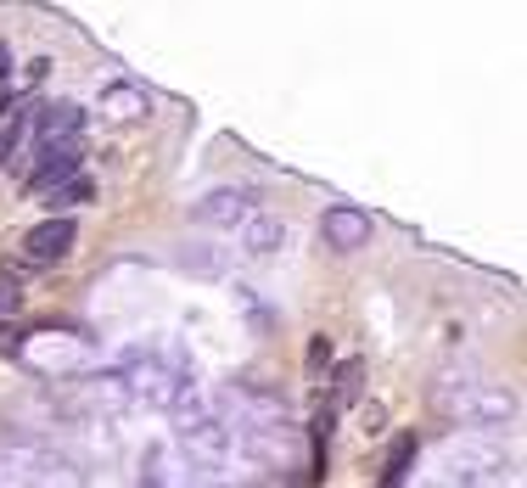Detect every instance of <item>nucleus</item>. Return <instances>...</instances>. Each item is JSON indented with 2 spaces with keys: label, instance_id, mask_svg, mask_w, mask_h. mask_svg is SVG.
Segmentation results:
<instances>
[{
  "label": "nucleus",
  "instance_id": "nucleus-1",
  "mask_svg": "<svg viewBox=\"0 0 527 488\" xmlns=\"http://www.w3.org/2000/svg\"><path fill=\"white\" fill-rule=\"evenodd\" d=\"M432 404L449 421H460L466 432H499L522 416V399L511 388H499V382H483V376H438Z\"/></svg>",
  "mask_w": 527,
  "mask_h": 488
},
{
  "label": "nucleus",
  "instance_id": "nucleus-2",
  "mask_svg": "<svg viewBox=\"0 0 527 488\" xmlns=\"http://www.w3.org/2000/svg\"><path fill=\"white\" fill-rule=\"evenodd\" d=\"M79 163H85V141H34V169L23 174V191L45 202L62 180L79 174Z\"/></svg>",
  "mask_w": 527,
  "mask_h": 488
},
{
  "label": "nucleus",
  "instance_id": "nucleus-3",
  "mask_svg": "<svg viewBox=\"0 0 527 488\" xmlns=\"http://www.w3.org/2000/svg\"><path fill=\"white\" fill-rule=\"evenodd\" d=\"M23 348V359H29L34 371H85V365H96V343H85V337H73V331H40L34 343H17Z\"/></svg>",
  "mask_w": 527,
  "mask_h": 488
},
{
  "label": "nucleus",
  "instance_id": "nucleus-4",
  "mask_svg": "<svg viewBox=\"0 0 527 488\" xmlns=\"http://www.w3.org/2000/svg\"><path fill=\"white\" fill-rule=\"evenodd\" d=\"M247 214H258L253 186H208L191 202V225H202V230H236Z\"/></svg>",
  "mask_w": 527,
  "mask_h": 488
},
{
  "label": "nucleus",
  "instance_id": "nucleus-5",
  "mask_svg": "<svg viewBox=\"0 0 527 488\" xmlns=\"http://www.w3.org/2000/svg\"><path fill=\"white\" fill-rule=\"evenodd\" d=\"M371 236H376V219L365 208H354V202H331L320 214V242L331 253H359V247H371Z\"/></svg>",
  "mask_w": 527,
  "mask_h": 488
},
{
  "label": "nucleus",
  "instance_id": "nucleus-6",
  "mask_svg": "<svg viewBox=\"0 0 527 488\" xmlns=\"http://www.w3.org/2000/svg\"><path fill=\"white\" fill-rule=\"evenodd\" d=\"M0 488H79V472L45 455H17L0 460Z\"/></svg>",
  "mask_w": 527,
  "mask_h": 488
},
{
  "label": "nucleus",
  "instance_id": "nucleus-7",
  "mask_svg": "<svg viewBox=\"0 0 527 488\" xmlns=\"http://www.w3.org/2000/svg\"><path fill=\"white\" fill-rule=\"evenodd\" d=\"M73 242H79V225L68 214H51L23 236V264H62L73 253Z\"/></svg>",
  "mask_w": 527,
  "mask_h": 488
},
{
  "label": "nucleus",
  "instance_id": "nucleus-8",
  "mask_svg": "<svg viewBox=\"0 0 527 488\" xmlns=\"http://www.w3.org/2000/svg\"><path fill=\"white\" fill-rule=\"evenodd\" d=\"M236 236V259H247V264H264V259H275L286 247V219H275V214H247L242 225L230 230Z\"/></svg>",
  "mask_w": 527,
  "mask_h": 488
},
{
  "label": "nucleus",
  "instance_id": "nucleus-9",
  "mask_svg": "<svg viewBox=\"0 0 527 488\" xmlns=\"http://www.w3.org/2000/svg\"><path fill=\"white\" fill-rule=\"evenodd\" d=\"M34 141H85V107L79 101H45L34 113Z\"/></svg>",
  "mask_w": 527,
  "mask_h": 488
},
{
  "label": "nucleus",
  "instance_id": "nucleus-10",
  "mask_svg": "<svg viewBox=\"0 0 527 488\" xmlns=\"http://www.w3.org/2000/svg\"><path fill=\"white\" fill-rule=\"evenodd\" d=\"M186 270L202 275V281H225L230 270H236V247L230 242H208V236H197V242H186Z\"/></svg>",
  "mask_w": 527,
  "mask_h": 488
},
{
  "label": "nucleus",
  "instance_id": "nucleus-11",
  "mask_svg": "<svg viewBox=\"0 0 527 488\" xmlns=\"http://www.w3.org/2000/svg\"><path fill=\"white\" fill-rule=\"evenodd\" d=\"M152 113V96H146L141 85H129V79H118V85L101 90V118L107 124H135V118Z\"/></svg>",
  "mask_w": 527,
  "mask_h": 488
},
{
  "label": "nucleus",
  "instance_id": "nucleus-12",
  "mask_svg": "<svg viewBox=\"0 0 527 488\" xmlns=\"http://www.w3.org/2000/svg\"><path fill=\"white\" fill-rule=\"evenodd\" d=\"M421 455V444H415V438H399V444H393V455H387V472H382V488H399L404 477H410V460Z\"/></svg>",
  "mask_w": 527,
  "mask_h": 488
},
{
  "label": "nucleus",
  "instance_id": "nucleus-13",
  "mask_svg": "<svg viewBox=\"0 0 527 488\" xmlns=\"http://www.w3.org/2000/svg\"><path fill=\"white\" fill-rule=\"evenodd\" d=\"M90 197H96V186H90L85 174H73V180H62V186L51 191L45 202H51V214H57V208H85Z\"/></svg>",
  "mask_w": 527,
  "mask_h": 488
},
{
  "label": "nucleus",
  "instance_id": "nucleus-14",
  "mask_svg": "<svg viewBox=\"0 0 527 488\" xmlns=\"http://www.w3.org/2000/svg\"><path fill=\"white\" fill-rule=\"evenodd\" d=\"M17 303H23V287H17V275L0 270V315H12Z\"/></svg>",
  "mask_w": 527,
  "mask_h": 488
},
{
  "label": "nucleus",
  "instance_id": "nucleus-15",
  "mask_svg": "<svg viewBox=\"0 0 527 488\" xmlns=\"http://www.w3.org/2000/svg\"><path fill=\"white\" fill-rule=\"evenodd\" d=\"M320 359H331L326 337H314V343H309V371H320Z\"/></svg>",
  "mask_w": 527,
  "mask_h": 488
},
{
  "label": "nucleus",
  "instance_id": "nucleus-16",
  "mask_svg": "<svg viewBox=\"0 0 527 488\" xmlns=\"http://www.w3.org/2000/svg\"><path fill=\"white\" fill-rule=\"evenodd\" d=\"M40 79H45V57H34L29 68H23V85H40Z\"/></svg>",
  "mask_w": 527,
  "mask_h": 488
},
{
  "label": "nucleus",
  "instance_id": "nucleus-17",
  "mask_svg": "<svg viewBox=\"0 0 527 488\" xmlns=\"http://www.w3.org/2000/svg\"><path fill=\"white\" fill-rule=\"evenodd\" d=\"M12 79V45H0V85Z\"/></svg>",
  "mask_w": 527,
  "mask_h": 488
}]
</instances>
